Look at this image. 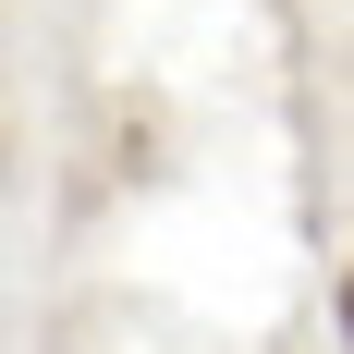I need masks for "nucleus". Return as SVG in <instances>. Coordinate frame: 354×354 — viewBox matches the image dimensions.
<instances>
[{"label":"nucleus","instance_id":"f257e3e1","mask_svg":"<svg viewBox=\"0 0 354 354\" xmlns=\"http://www.w3.org/2000/svg\"><path fill=\"white\" fill-rule=\"evenodd\" d=\"M342 342H354V281H342Z\"/></svg>","mask_w":354,"mask_h":354}]
</instances>
